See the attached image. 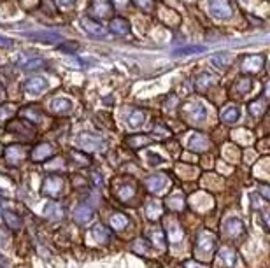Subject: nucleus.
<instances>
[{"label": "nucleus", "mask_w": 270, "mask_h": 268, "mask_svg": "<svg viewBox=\"0 0 270 268\" xmlns=\"http://www.w3.org/2000/svg\"><path fill=\"white\" fill-rule=\"evenodd\" d=\"M70 158L74 159V165H78V167L90 165V158H88V154H84L83 151H70Z\"/></svg>", "instance_id": "35"}, {"label": "nucleus", "mask_w": 270, "mask_h": 268, "mask_svg": "<svg viewBox=\"0 0 270 268\" xmlns=\"http://www.w3.org/2000/svg\"><path fill=\"white\" fill-rule=\"evenodd\" d=\"M62 187H63V179L60 177V175L51 174V175H47V177L44 179L42 191L47 195V197H58L60 191H62Z\"/></svg>", "instance_id": "7"}, {"label": "nucleus", "mask_w": 270, "mask_h": 268, "mask_svg": "<svg viewBox=\"0 0 270 268\" xmlns=\"http://www.w3.org/2000/svg\"><path fill=\"white\" fill-rule=\"evenodd\" d=\"M4 95H6V90H4L2 83H0V100H2V98H4Z\"/></svg>", "instance_id": "50"}, {"label": "nucleus", "mask_w": 270, "mask_h": 268, "mask_svg": "<svg viewBox=\"0 0 270 268\" xmlns=\"http://www.w3.org/2000/svg\"><path fill=\"white\" fill-rule=\"evenodd\" d=\"M0 153H2V147H0Z\"/></svg>", "instance_id": "52"}, {"label": "nucleus", "mask_w": 270, "mask_h": 268, "mask_svg": "<svg viewBox=\"0 0 270 268\" xmlns=\"http://www.w3.org/2000/svg\"><path fill=\"white\" fill-rule=\"evenodd\" d=\"M2 218H4L6 225L9 226L11 230H21L23 221H21V218H19L18 214H14V212H11V210H4L2 212Z\"/></svg>", "instance_id": "26"}, {"label": "nucleus", "mask_w": 270, "mask_h": 268, "mask_svg": "<svg viewBox=\"0 0 270 268\" xmlns=\"http://www.w3.org/2000/svg\"><path fill=\"white\" fill-rule=\"evenodd\" d=\"M251 86H253L251 79H248V77H240V79H237L235 85H233L232 93H235V95H246V93H249Z\"/></svg>", "instance_id": "29"}, {"label": "nucleus", "mask_w": 270, "mask_h": 268, "mask_svg": "<svg viewBox=\"0 0 270 268\" xmlns=\"http://www.w3.org/2000/svg\"><path fill=\"white\" fill-rule=\"evenodd\" d=\"M207 49L205 46H184V47H179V49H174L172 51V57H191V55H197V53H204V51Z\"/></svg>", "instance_id": "27"}, {"label": "nucleus", "mask_w": 270, "mask_h": 268, "mask_svg": "<svg viewBox=\"0 0 270 268\" xmlns=\"http://www.w3.org/2000/svg\"><path fill=\"white\" fill-rule=\"evenodd\" d=\"M21 116L32 123H37L39 119H41V113H39L37 107H25V109L21 111Z\"/></svg>", "instance_id": "36"}, {"label": "nucleus", "mask_w": 270, "mask_h": 268, "mask_svg": "<svg viewBox=\"0 0 270 268\" xmlns=\"http://www.w3.org/2000/svg\"><path fill=\"white\" fill-rule=\"evenodd\" d=\"M78 144L83 147V149L90 151V153H95V151H102L104 147L107 146V142L104 141L102 137H95V135L90 133H81L78 137Z\"/></svg>", "instance_id": "3"}, {"label": "nucleus", "mask_w": 270, "mask_h": 268, "mask_svg": "<svg viewBox=\"0 0 270 268\" xmlns=\"http://www.w3.org/2000/svg\"><path fill=\"white\" fill-rule=\"evenodd\" d=\"M109 30L116 35H128L132 29H130V23H128L127 19L121 18V16H116V18H112L111 23H109Z\"/></svg>", "instance_id": "16"}, {"label": "nucleus", "mask_w": 270, "mask_h": 268, "mask_svg": "<svg viewBox=\"0 0 270 268\" xmlns=\"http://www.w3.org/2000/svg\"><path fill=\"white\" fill-rule=\"evenodd\" d=\"M209 146H211L209 139L205 137V135H199V133L193 135V137L189 139V142H188V149L189 151H195V153H202V151H207Z\"/></svg>", "instance_id": "19"}, {"label": "nucleus", "mask_w": 270, "mask_h": 268, "mask_svg": "<svg viewBox=\"0 0 270 268\" xmlns=\"http://www.w3.org/2000/svg\"><path fill=\"white\" fill-rule=\"evenodd\" d=\"M214 85H216V77L212 74H209V72H202V74H200L199 77H197V81H195L197 91H200V93L209 91Z\"/></svg>", "instance_id": "18"}, {"label": "nucleus", "mask_w": 270, "mask_h": 268, "mask_svg": "<svg viewBox=\"0 0 270 268\" xmlns=\"http://www.w3.org/2000/svg\"><path fill=\"white\" fill-rule=\"evenodd\" d=\"M58 2H60V6H72L76 0H58Z\"/></svg>", "instance_id": "48"}, {"label": "nucleus", "mask_w": 270, "mask_h": 268, "mask_svg": "<svg viewBox=\"0 0 270 268\" xmlns=\"http://www.w3.org/2000/svg\"><path fill=\"white\" fill-rule=\"evenodd\" d=\"M111 226H112V230L121 231L128 226V218L125 214H121V212H116L111 218Z\"/></svg>", "instance_id": "31"}, {"label": "nucleus", "mask_w": 270, "mask_h": 268, "mask_svg": "<svg viewBox=\"0 0 270 268\" xmlns=\"http://www.w3.org/2000/svg\"><path fill=\"white\" fill-rule=\"evenodd\" d=\"M51 156H55V146L53 144L42 142L32 151L30 158H32V162H46V159H50Z\"/></svg>", "instance_id": "11"}, {"label": "nucleus", "mask_w": 270, "mask_h": 268, "mask_svg": "<svg viewBox=\"0 0 270 268\" xmlns=\"http://www.w3.org/2000/svg\"><path fill=\"white\" fill-rule=\"evenodd\" d=\"M25 35L30 39H34V41H41V42H47V44L58 42L63 39L62 35L56 34V32H28V34H25Z\"/></svg>", "instance_id": "17"}, {"label": "nucleus", "mask_w": 270, "mask_h": 268, "mask_svg": "<svg viewBox=\"0 0 270 268\" xmlns=\"http://www.w3.org/2000/svg\"><path fill=\"white\" fill-rule=\"evenodd\" d=\"M91 177H93V182L96 184V186H100V184H104V179L100 177L99 172H91Z\"/></svg>", "instance_id": "46"}, {"label": "nucleus", "mask_w": 270, "mask_h": 268, "mask_svg": "<svg viewBox=\"0 0 270 268\" xmlns=\"http://www.w3.org/2000/svg\"><path fill=\"white\" fill-rule=\"evenodd\" d=\"M261 195H263V198H268V187L267 186H261Z\"/></svg>", "instance_id": "49"}, {"label": "nucleus", "mask_w": 270, "mask_h": 268, "mask_svg": "<svg viewBox=\"0 0 270 268\" xmlns=\"http://www.w3.org/2000/svg\"><path fill=\"white\" fill-rule=\"evenodd\" d=\"M217 261L223 263L227 266H233L237 261V253L232 247H223V249L217 251Z\"/></svg>", "instance_id": "21"}, {"label": "nucleus", "mask_w": 270, "mask_h": 268, "mask_svg": "<svg viewBox=\"0 0 270 268\" xmlns=\"http://www.w3.org/2000/svg\"><path fill=\"white\" fill-rule=\"evenodd\" d=\"M151 238L155 242V246H158L160 249H165V238H163V231L162 230H151Z\"/></svg>", "instance_id": "38"}, {"label": "nucleus", "mask_w": 270, "mask_h": 268, "mask_svg": "<svg viewBox=\"0 0 270 268\" xmlns=\"http://www.w3.org/2000/svg\"><path fill=\"white\" fill-rule=\"evenodd\" d=\"M0 268H6V259H4V256H0Z\"/></svg>", "instance_id": "51"}, {"label": "nucleus", "mask_w": 270, "mask_h": 268, "mask_svg": "<svg viewBox=\"0 0 270 268\" xmlns=\"http://www.w3.org/2000/svg\"><path fill=\"white\" fill-rule=\"evenodd\" d=\"M128 4V0H114V6H116V9L118 7H125Z\"/></svg>", "instance_id": "47"}, {"label": "nucleus", "mask_w": 270, "mask_h": 268, "mask_svg": "<svg viewBox=\"0 0 270 268\" xmlns=\"http://www.w3.org/2000/svg\"><path fill=\"white\" fill-rule=\"evenodd\" d=\"M265 109H267V103H265L263 98H258L256 102L249 103V114L255 116V118H260L265 113Z\"/></svg>", "instance_id": "34"}, {"label": "nucleus", "mask_w": 270, "mask_h": 268, "mask_svg": "<svg viewBox=\"0 0 270 268\" xmlns=\"http://www.w3.org/2000/svg\"><path fill=\"white\" fill-rule=\"evenodd\" d=\"M155 133L162 135V137H160V139H167L168 135H170V131H168L163 125H156V126H155Z\"/></svg>", "instance_id": "45"}, {"label": "nucleus", "mask_w": 270, "mask_h": 268, "mask_svg": "<svg viewBox=\"0 0 270 268\" xmlns=\"http://www.w3.org/2000/svg\"><path fill=\"white\" fill-rule=\"evenodd\" d=\"M91 235H93V238L99 244H102V246H107L109 240H111V233H109V230L104 225H95L93 230H91Z\"/></svg>", "instance_id": "25"}, {"label": "nucleus", "mask_w": 270, "mask_h": 268, "mask_svg": "<svg viewBox=\"0 0 270 268\" xmlns=\"http://www.w3.org/2000/svg\"><path fill=\"white\" fill-rule=\"evenodd\" d=\"M167 175L165 174H155V175H149L146 179V187L151 193H160V191H163L165 187H167Z\"/></svg>", "instance_id": "12"}, {"label": "nucleus", "mask_w": 270, "mask_h": 268, "mask_svg": "<svg viewBox=\"0 0 270 268\" xmlns=\"http://www.w3.org/2000/svg\"><path fill=\"white\" fill-rule=\"evenodd\" d=\"M219 118H221V121L227 123V125H233V123H237V119L240 118V111L237 109L235 105H227L221 111Z\"/></svg>", "instance_id": "22"}, {"label": "nucleus", "mask_w": 270, "mask_h": 268, "mask_svg": "<svg viewBox=\"0 0 270 268\" xmlns=\"http://www.w3.org/2000/svg\"><path fill=\"white\" fill-rule=\"evenodd\" d=\"M265 63V57L261 55H248V57L242 58V63H240V70L244 74H258L261 70Z\"/></svg>", "instance_id": "5"}, {"label": "nucleus", "mask_w": 270, "mask_h": 268, "mask_svg": "<svg viewBox=\"0 0 270 268\" xmlns=\"http://www.w3.org/2000/svg\"><path fill=\"white\" fill-rule=\"evenodd\" d=\"M207 6L216 19H230L235 11L232 0H207Z\"/></svg>", "instance_id": "1"}, {"label": "nucleus", "mask_w": 270, "mask_h": 268, "mask_svg": "<svg viewBox=\"0 0 270 268\" xmlns=\"http://www.w3.org/2000/svg\"><path fill=\"white\" fill-rule=\"evenodd\" d=\"M211 62L214 63L216 67H219V69H225V67L228 65V62H230V55L228 53H217V55L212 57Z\"/></svg>", "instance_id": "37"}, {"label": "nucleus", "mask_w": 270, "mask_h": 268, "mask_svg": "<svg viewBox=\"0 0 270 268\" xmlns=\"http://www.w3.org/2000/svg\"><path fill=\"white\" fill-rule=\"evenodd\" d=\"M90 11L93 13L96 18H107L112 11V2L111 0H91Z\"/></svg>", "instance_id": "13"}, {"label": "nucleus", "mask_w": 270, "mask_h": 268, "mask_svg": "<svg viewBox=\"0 0 270 268\" xmlns=\"http://www.w3.org/2000/svg\"><path fill=\"white\" fill-rule=\"evenodd\" d=\"M144 121H146V113L140 109H134L128 116V126L130 128H139Z\"/></svg>", "instance_id": "30"}, {"label": "nucleus", "mask_w": 270, "mask_h": 268, "mask_svg": "<svg viewBox=\"0 0 270 268\" xmlns=\"http://www.w3.org/2000/svg\"><path fill=\"white\" fill-rule=\"evenodd\" d=\"M168 203H170V205L174 207L176 210H183V207H184V198H183V195H177V197H170V198H168Z\"/></svg>", "instance_id": "43"}, {"label": "nucleus", "mask_w": 270, "mask_h": 268, "mask_svg": "<svg viewBox=\"0 0 270 268\" xmlns=\"http://www.w3.org/2000/svg\"><path fill=\"white\" fill-rule=\"evenodd\" d=\"M9 131H18V133H25L27 137H30L34 131L32 130H27V123H21L18 121V125H9Z\"/></svg>", "instance_id": "41"}, {"label": "nucleus", "mask_w": 270, "mask_h": 268, "mask_svg": "<svg viewBox=\"0 0 270 268\" xmlns=\"http://www.w3.org/2000/svg\"><path fill=\"white\" fill-rule=\"evenodd\" d=\"M163 214V205L158 202V200H149L146 203V216L149 221H156L160 216Z\"/></svg>", "instance_id": "23"}, {"label": "nucleus", "mask_w": 270, "mask_h": 268, "mask_svg": "<svg viewBox=\"0 0 270 268\" xmlns=\"http://www.w3.org/2000/svg\"><path fill=\"white\" fill-rule=\"evenodd\" d=\"M25 149H23V146H18V144H13V146L6 147V162L9 163L11 167H16L19 165V163L25 159Z\"/></svg>", "instance_id": "10"}, {"label": "nucleus", "mask_w": 270, "mask_h": 268, "mask_svg": "<svg viewBox=\"0 0 270 268\" xmlns=\"http://www.w3.org/2000/svg\"><path fill=\"white\" fill-rule=\"evenodd\" d=\"M184 116L193 125H200V123H204L207 119V109L200 102H189L184 105Z\"/></svg>", "instance_id": "2"}, {"label": "nucleus", "mask_w": 270, "mask_h": 268, "mask_svg": "<svg viewBox=\"0 0 270 268\" xmlns=\"http://www.w3.org/2000/svg\"><path fill=\"white\" fill-rule=\"evenodd\" d=\"M50 109L53 111L55 114H60V116H65V114H70V111L74 109V105H72V102L68 98H53L50 103Z\"/></svg>", "instance_id": "15"}, {"label": "nucleus", "mask_w": 270, "mask_h": 268, "mask_svg": "<svg viewBox=\"0 0 270 268\" xmlns=\"http://www.w3.org/2000/svg\"><path fill=\"white\" fill-rule=\"evenodd\" d=\"M93 218V209L86 203H81V205L76 207L74 210V219L78 221V225H86L88 221H91Z\"/></svg>", "instance_id": "20"}, {"label": "nucleus", "mask_w": 270, "mask_h": 268, "mask_svg": "<svg viewBox=\"0 0 270 268\" xmlns=\"http://www.w3.org/2000/svg\"><path fill=\"white\" fill-rule=\"evenodd\" d=\"M165 228H167V233H168V238L172 240L174 244L181 242L183 240V230H181V226L177 225L176 221H172V219H168L167 223H165Z\"/></svg>", "instance_id": "24"}, {"label": "nucleus", "mask_w": 270, "mask_h": 268, "mask_svg": "<svg viewBox=\"0 0 270 268\" xmlns=\"http://www.w3.org/2000/svg\"><path fill=\"white\" fill-rule=\"evenodd\" d=\"M23 70H39V69H46L47 63L44 58H30L27 62H23Z\"/></svg>", "instance_id": "32"}, {"label": "nucleus", "mask_w": 270, "mask_h": 268, "mask_svg": "<svg viewBox=\"0 0 270 268\" xmlns=\"http://www.w3.org/2000/svg\"><path fill=\"white\" fill-rule=\"evenodd\" d=\"M225 231H227V235L232 238H239V237H242V235H246V228L242 225V221L235 218L227 219V223H225Z\"/></svg>", "instance_id": "14"}, {"label": "nucleus", "mask_w": 270, "mask_h": 268, "mask_svg": "<svg viewBox=\"0 0 270 268\" xmlns=\"http://www.w3.org/2000/svg\"><path fill=\"white\" fill-rule=\"evenodd\" d=\"M214 244L216 237L209 230H202L197 235V249L202 251L204 254H211L212 249H214Z\"/></svg>", "instance_id": "8"}, {"label": "nucleus", "mask_w": 270, "mask_h": 268, "mask_svg": "<svg viewBox=\"0 0 270 268\" xmlns=\"http://www.w3.org/2000/svg\"><path fill=\"white\" fill-rule=\"evenodd\" d=\"M23 88H25V91L28 95H32V97H39V95L47 90V81L44 77H30L25 81Z\"/></svg>", "instance_id": "9"}, {"label": "nucleus", "mask_w": 270, "mask_h": 268, "mask_svg": "<svg viewBox=\"0 0 270 268\" xmlns=\"http://www.w3.org/2000/svg\"><path fill=\"white\" fill-rule=\"evenodd\" d=\"M16 114V109L13 105H0V121H7Z\"/></svg>", "instance_id": "39"}, {"label": "nucleus", "mask_w": 270, "mask_h": 268, "mask_svg": "<svg viewBox=\"0 0 270 268\" xmlns=\"http://www.w3.org/2000/svg\"><path fill=\"white\" fill-rule=\"evenodd\" d=\"M134 4L137 7H140L142 11H148V13H151L155 9V2L153 0H134Z\"/></svg>", "instance_id": "42"}, {"label": "nucleus", "mask_w": 270, "mask_h": 268, "mask_svg": "<svg viewBox=\"0 0 270 268\" xmlns=\"http://www.w3.org/2000/svg\"><path fill=\"white\" fill-rule=\"evenodd\" d=\"M79 47L78 42H62L58 46V49L62 51V53H67V55H74L76 49Z\"/></svg>", "instance_id": "40"}, {"label": "nucleus", "mask_w": 270, "mask_h": 268, "mask_svg": "<svg viewBox=\"0 0 270 268\" xmlns=\"http://www.w3.org/2000/svg\"><path fill=\"white\" fill-rule=\"evenodd\" d=\"M151 142H153V137H149V135H132L127 141V144L132 149H140L144 146H149Z\"/></svg>", "instance_id": "28"}, {"label": "nucleus", "mask_w": 270, "mask_h": 268, "mask_svg": "<svg viewBox=\"0 0 270 268\" xmlns=\"http://www.w3.org/2000/svg\"><path fill=\"white\" fill-rule=\"evenodd\" d=\"M137 191V186L134 181H118L114 182V195L118 197L121 202H128L130 198H134Z\"/></svg>", "instance_id": "6"}, {"label": "nucleus", "mask_w": 270, "mask_h": 268, "mask_svg": "<svg viewBox=\"0 0 270 268\" xmlns=\"http://www.w3.org/2000/svg\"><path fill=\"white\" fill-rule=\"evenodd\" d=\"M44 214L47 216L50 219H62L63 216V210H62V205H58V203H47L46 209H44Z\"/></svg>", "instance_id": "33"}, {"label": "nucleus", "mask_w": 270, "mask_h": 268, "mask_svg": "<svg viewBox=\"0 0 270 268\" xmlns=\"http://www.w3.org/2000/svg\"><path fill=\"white\" fill-rule=\"evenodd\" d=\"M13 44H14L13 39L4 37V35H0V47H2V49H9V47H13Z\"/></svg>", "instance_id": "44"}, {"label": "nucleus", "mask_w": 270, "mask_h": 268, "mask_svg": "<svg viewBox=\"0 0 270 268\" xmlns=\"http://www.w3.org/2000/svg\"><path fill=\"white\" fill-rule=\"evenodd\" d=\"M81 25H83V30L88 32V34L91 35V37H99V39H107L109 37V32L106 26L102 25V23L95 21V19L91 18H81Z\"/></svg>", "instance_id": "4"}]
</instances>
